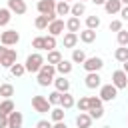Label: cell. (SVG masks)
<instances>
[{"mask_svg": "<svg viewBox=\"0 0 128 128\" xmlns=\"http://www.w3.org/2000/svg\"><path fill=\"white\" fill-rule=\"evenodd\" d=\"M44 64H46V60H44V56H42L40 52H32V54L26 58V62H24L26 72H30V74H38Z\"/></svg>", "mask_w": 128, "mask_h": 128, "instance_id": "6da1fadb", "label": "cell"}, {"mask_svg": "<svg viewBox=\"0 0 128 128\" xmlns=\"http://www.w3.org/2000/svg\"><path fill=\"white\" fill-rule=\"evenodd\" d=\"M32 108H34V112H38V114H48V112L52 110V104L48 102L46 96L36 94V96H32Z\"/></svg>", "mask_w": 128, "mask_h": 128, "instance_id": "7a4b0ae2", "label": "cell"}, {"mask_svg": "<svg viewBox=\"0 0 128 128\" xmlns=\"http://www.w3.org/2000/svg\"><path fill=\"white\" fill-rule=\"evenodd\" d=\"M98 90H100V94H98V96L102 98V102H114V100H116V96H118V88H116L112 82H110V84H102Z\"/></svg>", "mask_w": 128, "mask_h": 128, "instance_id": "3957f363", "label": "cell"}, {"mask_svg": "<svg viewBox=\"0 0 128 128\" xmlns=\"http://www.w3.org/2000/svg\"><path fill=\"white\" fill-rule=\"evenodd\" d=\"M20 42V34L16 32V30H12V28H8V30H4L2 32V36H0V44H4V46H16Z\"/></svg>", "mask_w": 128, "mask_h": 128, "instance_id": "277c9868", "label": "cell"}, {"mask_svg": "<svg viewBox=\"0 0 128 128\" xmlns=\"http://www.w3.org/2000/svg\"><path fill=\"white\" fill-rule=\"evenodd\" d=\"M82 68H84L86 72H100V70L104 68V60H102L100 56H90V58L84 60Z\"/></svg>", "mask_w": 128, "mask_h": 128, "instance_id": "5b68a950", "label": "cell"}, {"mask_svg": "<svg viewBox=\"0 0 128 128\" xmlns=\"http://www.w3.org/2000/svg\"><path fill=\"white\" fill-rule=\"evenodd\" d=\"M112 84L118 88V90H124L128 88V74L120 68V70H114L112 72Z\"/></svg>", "mask_w": 128, "mask_h": 128, "instance_id": "8992f818", "label": "cell"}, {"mask_svg": "<svg viewBox=\"0 0 128 128\" xmlns=\"http://www.w3.org/2000/svg\"><path fill=\"white\" fill-rule=\"evenodd\" d=\"M84 84L88 90H96L102 86V76L100 72H86V78H84Z\"/></svg>", "mask_w": 128, "mask_h": 128, "instance_id": "52a82bcc", "label": "cell"}, {"mask_svg": "<svg viewBox=\"0 0 128 128\" xmlns=\"http://www.w3.org/2000/svg\"><path fill=\"white\" fill-rule=\"evenodd\" d=\"M18 62V52L14 50V48H8L2 56H0V66L2 68H10L12 64H16Z\"/></svg>", "mask_w": 128, "mask_h": 128, "instance_id": "ba28073f", "label": "cell"}, {"mask_svg": "<svg viewBox=\"0 0 128 128\" xmlns=\"http://www.w3.org/2000/svg\"><path fill=\"white\" fill-rule=\"evenodd\" d=\"M64 30H66V22H64V18H56L54 22L48 24V34H52V36H56V38L62 36Z\"/></svg>", "mask_w": 128, "mask_h": 128, "instance_id": "9c48e42d", "label": "cell"}, {"mask_svg": "<svg viewBox=\"0 0 128 128\" xmlns=\"http://www.w3.org/2000/svg\"><path fill=\"white\" fill-rule=\"evenodd\" d=\"M6 8H10V12L16 14V16H22V14L28 12V6H26L24 0H8V6Z\"/></svg>", "mask_w": 128, "mask_h": 128, "instance_id": "30bf717a", "label": "cell"}, {"mask_svg": "<svg viewBox=\"0 0 128 128\" xmlns=\"http://www.w3.org/2000/svg\"><path fill=\"white\" fill-rule=\"evenodd\" d=\"M56 4H58V0H38L36 8L40 14H50V12H56Z\"/></svg>", "mask_w": 128, "mask_h": 128, "instance_id": "8fae6325", "label": "cell"}, {"mask_svg": "<svg viewBox=\"0 0 128 128\" xmlns=\"http://www.w3.org/2000/svg\"><path fill=\"white\" fill-rule=\"evenodd\" d=\"M78 34L76 32H66V34H62V46L64 48H70V50H74L76 48V44H78Z\"/></svg>", "mask_w": 128, "mask_h": 128, "instance_id": "7c38bea8", "label": "cell"}, {"mask_svg": "<svg viewBox=\"0 0 128 128\" xmlns=\"http://www.w3.org/2000/svg\"><path fill=\"white\" fill-rule=\"evenodd\" d=\"M72 70H74V62L72 60H60L58 64H56V72L60 74V76H68V74H72Z\"/></svg>", "mask_w": 128, "mask_h": 128, "instance_id": "4fadbf2b", "label": "cell"}, {"mask_svg": "<svg viewBox=\"0 0 128 128\" xmlns=\"http://www.w3.org/2000/svg\"><path fill=\"white\" fill-rule=\"evenodd\" d=\"M54 78L56 76H52V74H48V72H38L36 74V82H38V86H42V88H48L50 84H54Z\"/></svg>", "mask_w": 128, "mask_h": 128, "instance_id": "5bb4252c", "label": "cell"}, {"mask_svg": "<svg viewBox=\"0 0 128 128\" xmlns=\"http://www.w3.org/2000/svg\"><path fill=\"white\" fill-rule=\"evenodd\" d=\"M74 122H76V128H92V116L88 112H80Z\"/></svg>", "mask_w": 128, "mask_h": 128, "instance_id": "9a60e30c", "label": "cell"}, {"mask_svg": "<svg viewBox=\"0 0 128 128\" xmlns=\"http://www.w3.org/2000/svg\"><path fill=\"white\" fill-rule=\"evenodd\" d=\"M122 6H124V4H122L120 0H106V4H104V10H106V14L114 16V14H120Z\"/></svg>", "mask_w": 128, "mask_h": 128, "instance_id": "2e32d148", "label": "cell"}, {"mask_svg": "<svg viewBox=\"0 0 128 128\" xmlns=\"http://www.w3.org/2000/svg\"><path fill=\"white\" fill-rule=\"evenodd\" d=\"M22 124H24V116H22V112L14 110V112L8 116V128H22Z\"/></svg>", "mask_w": 128, "mask_h": 128, "instance_id": "e0dca14e", "label": "cell"}, {"mask_svg": "<svg viewBox=\"0 0 128 128\" xmlns=\"http://www.w3.org/2000/svg\"><path fill=\"white\" fill-rule=\"evenodd\" d=\"M78 38H80V42H84V44H92V42H96V30L84 28V30L78 32Z\"/></svg>", "mask_w": 128, "mask_h": 128, "instance_id": "ac0fdd59", "label": "cell"}, {"mask_svg": "<svg viewBox=\"0 0 128 128\" xmlns=\"http://www.w3.org/2000/svg\"><path fill=\"white\" fill-rule=\"evenodd\" d=\"M54 88L58 90V92H70V80H68V76H58V78H54Z\"/></svg>", "mask_w": 128, "mask_h": 128, "instance_id": "d6986e66", "label": "cell"}, {"mask_svg": "<svg viewBox=\"0 0 128 128\" xmlns=\"http://www.w3.org/2000/svg\"><path fill=\"white\" fill-rule=\"evenodd\" d=\"M70 12H72V4H70V2H64V0H58V4H56V14H58V18L70 16Z\"/></svg>", "mask_w": 128, "mask_h": 128, "instance_id": "ffe728a7", "label": "cell"}, {"mask_svg": "<svg viewBox=\"0 0 128 128\" xmlns=\"http://www.w3.org/2000/svg\"><path fill=\"white\" fill-rule=\"evenodd\" d=\"M14 110H16V106H14L12 98H2V102H0V114H4V116H10Z\"/></svg>", "mask_w": 128, "mask_h": 128, "instance_id": "44dd1931", "label": "cell"}, {"mask_svg": "<svg viewBox=\"0 0 128 128\" xmlns=\"http://www.w3.org/2000/svg\"><path fill=\"white\" fill-rule=\"evenodd\" d=\"M82 28H80V18H76V16H70L68 20H66V32H80Z\"/></svg>", "mask_w": 128, "mask_h": 128, "instance_id": "7402d4cb", "label": "cell"}, {"mask_svg": "<svg viewBox=\"0 0 128 128\" xmlns=\"http://www.w3.org/2000/svg\"><path fill=\"white\" fill-rule=\"evenodd\" d=\"M60 106H62L64 110H70V108H74V106H76V100H74V96H72L70 92H64V94H62V100H60Z\"/></svg>", "mask_w": 128, "mask_h": 128, "instance_id": "603a6c76", "label": "cell"}, {"mask_svg": "<svg viewBox=\"0 0 128 128\" xmlns=\"http://www.w3.org/2000/svg\"><path fill=\"white\" fill-rule=\"evenodd\" d=\"M64 116H66V110H64L62 106H52V110H50V118H52V122H62Z\"/></svg>", "mask_w": 128, "mask_h": 128, "instance_id": "cb8c5ba5", "label": "cell"}, {"mask_svg": "<svg viewBox=\"0 0 128 128\" xmlns=\"http://www.w3.org/2000/svg\"><path fill=\"white\" fill-rule=\"evenodd\" d=\"M84 14H86V4L80 2V0H76V2L72 4V12H70V16L80 18V16H84Z\"/></svg>", "mask_w": 128, "mask_h": 128, "instance_id": "d4e9b609", "label": "cell"}, {"mask_svg": "<svg viewBox=\"0 0 128 128\" xmlns=\"http://www.w3.org/2000/svg\"><path fill=\"white\" fill-rule=\"evenodd\" d=\"M86 58H88V56H86V52H84L82 48H74V50H72V58H70V60H72L74 64H84Z\"/></svg>", "mask_w": 128, "mask_h": 128, "instance_id": "484cf974", "label": "cell"}, {"mask_svg": "<svg viewBox=\"0 0 128 128\" xmlns=\"http://www.w3.org/2000/svg\"><path fill=\"white\" fill-rule=\"evenodd\" d=\"M10 20H12V12H10V8H0V28L8 26Z\"/></svg>", "mask_w": 128, "mask_h": 128, "instance_id": "4316f807", "label": "cell"}, {"mask_svg": "<svg viewBox=\"0 0 128 128\" xmlns=\"http://www.w3.org/2000/svg\"><path fill=\"white\" fill-rule=\"evenodd\" d=\"M100 24H102V20H100V16H86V28H90V30H98L100 28Z\"/></svg>", "mask_w": 128, "mask_h": 128, "instance_id": "83f0119b", "label": "cell"}, {"mask_svg": "<svg viewBox=\"0 0 128 128\" xmlns=\"http://www.w3.org/2000/svg\"><path fill=\"white\" fill-rule=\"evenodd\" d=\"M8 70H10V74H12L14 78H20V76H24V74H26V66H24V64H18V62H16V64H12Z\"/></svg>", "mask_w": 128, "mask_h": 128, "instance_id": "f1b7e54d", "label": "cell"}, {"mask_svg": "<svg viewBox=\"0 0 128 128\" xmlns=\"http://www.w3.org/2000/svg\"><path fill=\"white\" fill-rule=\"evenodd\" d=\"M0 96H2V98H12V96H14V86H12L10 82L0 84Z\"/></svg>", "mask_w": 128, "mask_h": 128, "instance_id": "f546056e", "label": "cell"}, {"mask_svg": "<svg viewBox=\"0 0 128 128\" xmlns=\"http://www.w3.org/2000/svg\"><path fill=\"white\" fill-rule=\"evenodd\" d=\"M114 58H116L118 62H126V60H128V46H118V48L114 50Z\"/></svg>", "mask_w": 128, "mask_h": 128, "instance_id": "4dcf8cb0", "label": "cell"}, {"mask_svg": "<svg viewBox=\"0 0 128 128\" xmlns=\"http://www.w3.org/2000/svg\"><path fill=\"white\" fill-rule=\"evenodd\" d=\"M48 24H50V20H48V16H44V14L36 16V20H34V26H36L38 30H48Z\"/></svg>", "mask_w": 128, "mask_h": 128, "instance_id": "1f68e13d", "label": "cell"}, {"mask_svg": "<svg viewBox=\"0 0 128 128\" xmlns=\"http://www.w3.org/2000/svg\"><path fill=\"white\" fill-rule=\"evenodd\" d=\"M60 60H62V54H60V50H58V48L48 52V58H46V62H48V64H54V66H56Z\"/></svg>", "mask_w": 128, "mask_h": 128, "instance_id": "d6a6232c", "label": "cell"}, {"mask_svg": "<svg viewBox=\"0 0 128 128\" xmlns=\"http://www.w3.org/2000/svg\"><path fill=\"white\" fill-rule=\"evenodd\" d=\"M76 108L80 112H88L90 110V98L88 96H80V100H76Z\"/></svg>", "mask_w": 128, "mask_h": 128, "instance_id": "836d02e7", "label": "cell"}, {"mask_svg": "<svg viewBox=\"0 0 128 128\" xmlns=\"http://www.w3.org/2000/svg\"><path fill=\"white\" fill-rule=\"evenodd\" d=\"M44 42H46V52L56 50V46H58V40H56V36H52V34L44 36Z\"/></svg>", "mask_w": 128, "mask_h": 128, "instance_id": "e575fe53", "label": "cell"}, {"mask_svg": "<svg viewBox=\"0 0 128 128\" xmlns=\"http://www.w3.org/2000/svg\"><path fill=\"white\" fill-rule=\"evenodd\" d=\"M32 48H34L36 52H42V50H46V42H44V36H36V38L32 40Z\"/></svg>", "mask_w": 128, "mask_h": 128, "instance_id": "d590c367", "label": "cell"}, {"mask_svg": "<svg viewBox=\"0 0 128 128\" xmlns=\"http://www.w3.org/2000/svg\"><path fill=\"white\" fill-rule=\"evenodd\" d=\"M60 100H62V92L54 90V92H50V94H48V102H50L52 106H60Z\"/></svg>", "mask_w": 128, "mask_h": 128, "instance_id": "8d00e7d4", "label": "cell"}, {"mask_svg": "<svg viewBox=\"0 0 128 128\" xmlns=\"http://www.w3.org/2000/svg\"><path fill=\"white\" fill-rule=\"evenodd\" d=\"M116 42H118V46H128V30H120L118 34H116Z\"/></svg>", "mask_w": 128, "mask_h": 128, "instance_id": "74e56055", "label": "cell"}, {"mask_svg": "<svg viewBox=\"0 0 128 128\" xmlns=\"http://www.w3.org/2000/svg\"><path fill=\"white\" fill-rule=\"evenodd\" d=\"M88 114L92 116V120H100V118H104V108H90Z\"/></svg>", "mask_w": 128, "mask_h": 128, "instance_id": "f35d334b", "label": "cell"}, {"mask_svg": "<svg viewBox=\"0 0 128 128\" xmlns=\"http://www.w3.org/2000/svg\"><path fill=\"white\" fill-rule=\"evenodd\" d=\"M122 28H124V26H122V20H112L110 26H108V30H110V32H116V34H118Z\"/></svg>", "mask_w": 128, "mask_h": 128, "instance_id": "ab89813d", "label": "cell"}, {"mask_svg": "<svg viewBox=\"0 0 128 128\" xmlns=\"http://www.w3.org/2000/svg\"><path fill=\"white\" fill-rule=\"evenodd\" d=\"M88 98H90V108H102L104 102H102L100 96H88Z\"/></svg>", "mask_w": 128, "mask_h": 128, "instance_id": "60d3db41", "label": "cell"}, {"mask_svg": "<svg viewBox=\"0 0 128 128\" xmlns=\"http://www.w3.org/2000/svg\"><path fill=\"white\" fill-rule=\"evenodd\" d=\"M36 128H52V122L50 120H38Z\"/></svg>", "mask_w": 128, "mask_h": 128, "instance_id": "b9f144b4", "label": "cell"}, {"mask_svg": "<svg viewBox=\"0 0 128 128\" xmlns=\"http://www.w3.org/2000/svg\"><path fill=\"white\" fill-rule=\"evenodd\" d=\"M0 128H8V116L0 114Z\"/></svg>", "mask_w": 128, "mask_h": 128, "instance_id": "7bdbcfd3", "label": "cell"}, {"mask_svg": "<svg viewBox=\"0 0 128 128\" xmlns=\"http://www.w3.org/2000/svg\"><path fill=\"white\" fill-rule=\"evenodd\" d=\"M120 16H122V20H126V22H128V6H122V10H120Z\"/></svg>", "mask_w": 128, "mask_h": 128, "instance_id": "ee69618b", "label": "cell"}, {"mask_svg": "<svg viewBox=\"0 0 128 128\" xmlns=\"http://www.w3.org/2000/svg\"><path fill=\"white\" fill-rule=\"evenodd\" d=\"M52 128H68V126H66V122L62 120V122H54V124H52Z\"/></svg>", "mask_w": 128, "mask_h": 128, "instance_id": "f6af8a7d", "label": "cell"}, {"mask_svg": "<svg viewBox=\"0 0 128 128\" xmlns=\"http://www.w3.org/2000/svg\"><path fill=\"white\" fill-rule=\"evenodd\" d=\"M92 4H96V6H104L106 4V0H90Z\"/></svg>", "mask_w": 128, "mask_h": 128, "instance_id": "bcb514c9", "label": "cell"}, {"mask_svg": "<svg viewBox=\"0 0 128 128\" xmlns=\"http://www.w3.org/2000/svg\"><path fill=\"white\" fill-rule=\"evenodd\" d=\"M6 50H8V46H4V44H0V56H2V54H4Z\"/></svg>", "mask_w": 128, "mask_h": 128, "instance_id": "7dc6e473", "label": "cell"}, {"mask_svg": "<svg viewBox=\"0 0 128 128\" xmlns=\"http://www.w3.org/2000/svg\"><path fill=\"white\" fill-rule=\"evenodd\" d=\"M122 70L128 74V60H126V62H122Z\"/></svg>", "mask_w": 128, "mask_h": 128, "instance_id": "c3c4849f", "label": "cell"}, {"mask_svg": "<svg viewBox=\"0 0 128 128\" xmlns=\"http://www.w3.org/2000/svg\"><path fill=\"white\" fill-rule=\"evenodd\" d=\"M120 2H122V4H124V6H128V0H120Z\"/></svg>", "mask_w": 128, "mask_h": 128, "instance_id": "681fc988", "label": "cell"}, {"mask_svg": "<svg viewBox=\"0 0 128 128\" xmlns=\"http://www.w3.org/2000/svg\"><path fill=\"white\" fill-rule=\"evenodd\" d=\"M80 2H84V4H86V2H90V0H80Z\"/></svg>", "mask_w": 128, "mask_h": 128, "instance_id": "f907efd6", "label": "cell"}, {"mask_svg": "<svg viewBox=\"0 0 128 128\" xmlns=\"http://www.w3.org/2000/svg\"><path fill=\"white\" fill-rule=\"evenodd\" d=\"M102 128H112V126H102Z\"/></svg>", "mask_w": 128, "mask_h": 128, "instance_id": "816d5d0a", "label": "cell"}, {"mask_svg": "<svg viewBox=\"0 0 128 128\" xmlns=\"http://www.w3.org/2000/svg\"><path fill=\"white\" fill-rule=\"evenodd\" d=\"M64 2H72V0H64Z\"/></svg>", "mask_w": 128, "mask_h": 128, "instance_id": "f5cc1de1", "label": "cell"}, {"mask_svg": "<svg viewBox=\"0 0 128 128\" xmlns=\"http://www.w3.org/2000/svg\"><path fill=\"white\" fill-rule=\"evenodd\" d=\"M0 36H2V32H0Z\"/></svg>", "mask_w": 128, "mask_h": 128, "instance_id": "db71d44e", "label": "cell"}, {"mask_svg": "<svg viewBox=\"0 0 128 128\" xmlns=\"http://www.w3.org/2000/svg\"><path fill=\"white\" fill-rule=\"evenodd\" d=\"M0 98H2V96H0Z\"/></svg>", "mask_w": 128, "mask_h": 128, "instance_id": "11a10c76", "label": "cell"}]
</instances>
